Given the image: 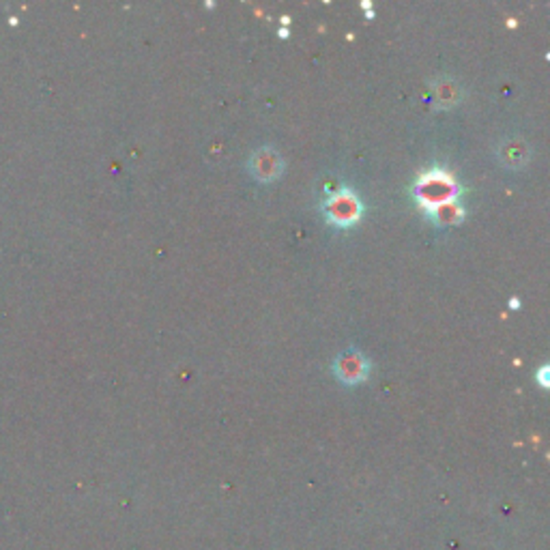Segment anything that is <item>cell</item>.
<instances>
[{
    "instance_id": "277c9868",
    "label": "cell",
    "mask_w": 550,
    "mask_h": 550,
    "mask_svg": "<svg viewBox=\"0 0 550 550\" xmlns=\"http://www.w3.org/2000/svg\"><path fill=\"white\" fill-rule=\"evenodd\" d=\"M248 168L251 177L262 181V183H269V181L278 179L284 172V160L271 146H262L250 157Z\"/></svg>"
},
{
    "instance_id": "52a82bcc",
    "label": "cell",
    "mask_w": 550,
    "mask_h": 550,
    "mask_svg": "<svg viewBox=\"0 0 550 550\" xmlns=\"http://www.w3.org/2000/svg\"><path fill=\"white\" fill-rule=\"evenodd\" d=\"M428 218L435 221L437 226H447V224H458L465 218V209L458 202H446L438 204V207L428 211Z\"/></svg>"
},
{
    "instance_id": "6da1fadb",
    "label": "cell",
    "mask_w": 550,
    "mask_h": 550,
    "mask_svg": "<svg viewBox=\"0 0 550 550\" xmlns=\"http://www.w3.org/2000/svg\"><path fill=\"white\" fill-rule=\"evenodd\" d=\"M413 190L426 211L435 209L438 204L456 202V198L460 194L458 183H456L452 174L447 171H438V168L421 172L417 181H415Z\"/></svg>"
},
{
    "instance_id": "7a4b0ae2",
    "label": "cell",
    "mask_w": 550,
    "mask_h": 550,
    "mask_svg": "<svg viewBox=\"0 0 550 550\" xmlns=\"http://www.w3.org/2000/svg\"><path fill=\"white\" fill-rule=\"evenodd\" d=\"M323 213L327 221L333 226H350L364 213V202L359 201V196L350 187H340V190L327 194Z\"/></svg>"
},
{
    "instance_id": "5b68a950",
    "label": "cell",
    "mask_w": 550,
    "mask_h": 550,
    "mask_svg": "<svg viewBox=\"0 0 550 550\" xmlns=\"http://www.w3.org/2000/svg\"><path fill=\"white\" fill-rule=\"evenodd\" d=\"M496 160H499L506 168H523L526 162L531 160L529 142L520 136H507L501 138L496 144Z\"/></svg>"
},
{
    "instance_id": "3957f363",
    "label": "cell",
    "mask_w": 550,
    "mask_h": 550,
    "mask_svg": "<svg viewBox=\"0 0 550 550\" xmlns=\"http://www.w3.org/2000/svg\"><path fill=\"white\" fill-rule=\"evenodd\" d=\"M333 372H336V377L340 378L342 383H359V380H364L368 372H370V361H368V357L361 353V350L347 349L333 361Z\"/></svg>"
},
{
    "instance_id": "8992f818",
    "label": "cell",
    "mask_w": 550,
    "mask_h": 550,
    "mask_svg": "<svg viewBox=\"0 0 550 550\" xmlns=\"http://www.w3.org/2000/svg\"><path fill=\"white\" fill-rule=\"evenodd\" d=\"M432 95H435V103L438 108H449L456 105L462 99V86L449 75H441L432 82Z\"/></svg>"
}]
</instances>
